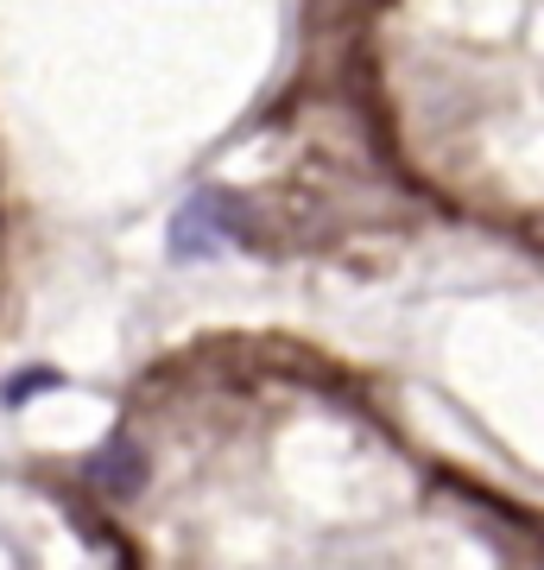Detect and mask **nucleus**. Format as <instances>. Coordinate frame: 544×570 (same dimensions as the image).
Listing matches in <instances>:
<instances>
[{
  "mask_svg": "<svg viewBox=\"0 0 544 570\" xmlns=\"http://www.w3.org/2000/svg\"><path fill=\"white\" fill-rule=\"evenodd\" d=\"M222 235H228L222 197L202 190V197H190V204L178 209V223H171V254H178V261H209V254L222 247Z\"/></svg>",
  "mask_w": 544,
  "mask_h": 570,
  "instance_id": "obj_1",
  "label": "nucleus"
},
{
  "mask_svg": "<svg viewBox=\"0 0 544 570\" xmlns=\"http://www.w3.org/2000/svg\"><path fill=\"white\" fill-rule=\"evenodd\" d=\"M39 387H51V374H44V367L32 374V381H13V387H7V400H26V393H39Z\"/></svg>",
  "mask_w": 544,
  "mask_h": 570,
  "instance_id": "obj_3",
  "label": "nucleus"
},
{
  "mask_svg": "<svg viewBox=\"0 0 544 570\" xmlns=\"http://www.w3.org/2000/svg\"><path fill=\"white\" fill-rule=\"evenodd\" d=\"M89 475H96V489H101V494H115V501L140 494V475H146L140 444H133V438H115V444H108L96 463H89Z\"/></svg>",
  "mask_w": 544,
  "mask_h": 570,
  "instance_id": "obj_2",
  "label": "nucleus"
}]
</instances>
